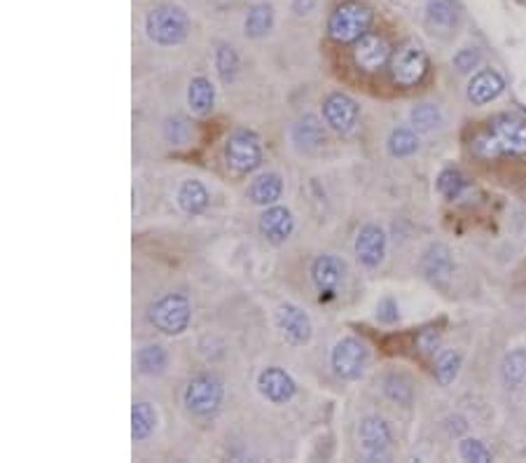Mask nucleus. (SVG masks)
Returning a JSON list of instances; mask_svg holds the SVG:
<instances>
[{"instance_id": "obj_1", "label": "nucleus", "mask_w": 526, "mask_h": 463, "mask_svg": "<svg viewBox=\"0 0 526 463\" xmlns=\"http://www.w3.org/2000/svg\"><path fill=\"white\" fill-rule=\"evenodd\" d=\"M470 152L477 159L491 162L503 157L526 155V122L514 115H496L489 119L482 132H477L470 141Z\"/></svg>"}, {"instance_id": "obj_38", "label": "nucleus", "mask_w": 526, "mask_h": 463, "mask_svg": "<svg viewBox=\"0 0 526 463\" xmlns=\"http://www.w3.org/2000/svg\"><path fill=\"white\" fill-rule=\"evenodd\" d=\"M438 345H440V335L435 330H424L419 335V339H417V349H419L421 353H435V351H438Z\"/></svg>"}, {"instance_id": "obj_16", "label": "nucleus", "mask_w": 526, "mask_h": 463, "mask_svg": "<svg viewBox=\"0 0 526 463\" xmlns=\"http://www.w3.org/2000/svg\"><path fill=\"white\" fill-rule=\"evenodd\" d=\"M257 230H260V234H263L270 244H286L295 232L293 211H290L288 207H283V204L267 207L260 213V218H257Z\"/></svg>"}, {"instance_id": "obj_29", "label": "nucleus", "mask_w": 526, "mask_h": 463, "mask_svg": "<svg viewBox=\"0 0 526 463\" xmlns=\"http://www.w3.org/2000/svg\"><path fill=\"white\" fill-rule=\"evenodd\" d=\"M136 368L145 377H159L169 368V353L162 345H145L136 351Z\"/></svg>"}, {"instance_id": "obj_12", "label": "nucleus", "mask_w": 526, "mask_h": 463, "mask_svg": "<svg viewBox=\"0 0 526 463\" xmlns=\"http://www.w3.org/2000/svg\"><path fill=\"white\" fill-rule=\"evenodd\" d=\"M358 443H360V450L365 451V457L370 461L386 459L391 443H393V431H391L389 421L376 417V414L365 417L358 426Z\"/></svg>"}, {"instance_id": "obj_33", "label": "nucleus", "mask_w": 526, "mask_h": 463, "mask_svg": "<svg viewBox=\"0 0 526 463\" xmlns=\"http://www.w3.org/2000/svg\"><path fill=\"white\" fill-rule=\"evenodd\" d=\"M164 141L174 148L188 145L192 141V126L188 125V119L182 118H166L162 125Z\"/></svg>"}, {"instance_id": "obj_23", "label": "nucleus", "mask_w": 526, "mask_h": 463, "mask_svg": "<svg viewBox=\"0 0 526 463\" xmlns=\"http://www.w3.org/2000/svg\"><path fill=\"white\" fill-rule=\"evenodd\" d=\"M188 108L197 118H206L215 108V85L206 76H197L188 85Z\"/></svg>"}, {"instance_id": "obj_32", "label": "nucleus", "mask_w": 526, "mask_h": 463, "mask_svg": "<svg viewBox=\"0 0 526 463\" xmlns=\"http://www.w3.org/2000/svg\"><path fill=\"white\" fill-rule=\"evenodd\" d=\"M435 188H438L440 197H445L447 201L458 199L465 190V178L458 169H442L435 181Z\"/></svg>"}, {"instance_id": "obj_17", "label": "nucleus", "mask_w": 526, "mask_h": 463, "mask_svg": "<svg viewBox=\"0 0 526 463\" xmlns=\"http://www.w3.org/2000/svg\"><path fill=\"white\" fill-rule=\"evenodd\" d=\"M506 92V77L498 73L496 69H482L473 73V77L465 85V99L473 106H489L491 101H496L498 96Z\"/></svg>"}, {"instance_id": "obj_24", "label": "nucleus", "mask_w": 526, "mask_h": 463, "mask_svg": "<svg viewBox=\"0 0 526 463\" xmlns=\"http://www.w3.org/2000/svg\"><path fill=\"white\" fill-rule=\"evenodd\" d=\"M461 21V7L457 0H428L426 24L435 31H454Z\"/></svg>"}, {"instance_id": "obj_4", "label": "nucleus", "mask_w": 526, "mask_h": 463, "mask_svg": "<svg viewBox=\"0 0 526 463\" xmlns=\"http://www.w3.org/2000/svg\"><path fill=\"white\" fill-rule=\"evenodd\" d=\"M148 323L169 337H178L192 323V302L185 293H164L148 307Z\"/></svg>"}, {"instance_id": "obj_2", "label": "nucleus", "mask_w": 526, "mask_h": 463, "mask_svg": "<svg viewBox=\"0 0 526 463\" xmlns=\"http://www.w3.org/2000/svg\"><path fill=\"white\" fill-rule=\"evenodd\" d=\"M190 31H192V21L181 5L164 3L145 14V36L157 47H164V50L181 47L188 43Z\"/></svg>"}, {"instance_id": "obj_8", "label": "nucleus", "mask_w": 526, "mask_h": 463, "mask_svg": "<svg viewBox=\"0 0 526 463\" xmlns=\"http://www.w3.org/2000/svg\"><path fill=\"white\" fill-rule=\"evenodd\" d=\"M225 159L237 174H253L263 167L264 152L257 134L248 129H239L225 143Z\"/></svg>"}, {"instance_id": "obj_19", "label": "nucleus", "mask_w": 526, "mask_h": 463, "mask_svg": "<svg viewBox=\"0 0 526 463\" xmlns=\"http://www.w3.org/2000/svg\"><path fill=\"white\" fill-rule=\"evenodd\" d=\"M290 141L293 148L300 152H319L326 145V126L316 115H302L293 126H290Z\"/></svg>"}, {"instance_id": "obj_22", "label": "nucleus", "mask_w": 526, "mask_h": 463, "mask_svg": "<svg viewBox=\"0 0 526 463\" xmlns=\"http://www.w3.org/2000/svg\"><path fill=\"white\" fill-rule=\"evenodd\" d=\"M276 26V12L271 3H255L248 7L244 20V36L248 40L267 38Z\"/></svg>"}, {"instance_id": "obj_34", "label": "nucleus", "mask_w": 526, "mask_h": 463, "mask_svg": "<svg viewBox=\"0 0 526 463\" xmlns=\"http://www.w3.org/2000/svg\"><path fill=\"white\" fill-rule=\"evenodd\" d=\"M384 394L398 405H409L414 398V388L409 379H405L402 375H389L384 379Z\"/></svg>"}, {"instance_id": "obj_31", "label": "nucleus", "mask_w": 526, "mask_h": 463, "mask_svg": "<svg viewBox=\"0 0 526 463\" xmlns=\"http://www.w3.org/2000/svg\"><path fill=\"white\" fill-rule=\"evenodd\" d=\"M526 379V349H513L501 363V382L506 388H520Z\"/></svg>"}, {"instance_id": "obj_18", "label": "nucleus", "mask_w": 526, "mask_h": 463, "mask_svg": "<svg viewBox=\"0 0 526 463\" xmlns=\"http://www.w3.org/2000/svg\"><path fill=\"white\" fill-rule=\"evenodd\" d=\"M421 274L426 276L428 281L435 286H442L454 274V257H451L449 246L445 244H431L426 251L421 253L419 260Z\"/></svg>"}, {"instance_id": "obj_7", "label": "nucleus", "mask_w": 526, "mask_h": 463, "mask_svg": "<svg viewBox=\"0 0 526 463\" xmlns=\"http://www.w3.org/2000/svg\"><path fill=\"white\" fill-rule=\"evenodd\" d=\"M391 80L402 89H412L424 82L428 76L431 61H428L426 50L419 43L402 45L401 50L395 52L389 63Z\"/></svg>"}, {"instance_id": "obj_20", "label": "nucleus", "mask_w": 526, "mask_h": 463, "mask_svg": "<svg viewBox=\"0 0 526 463\" xmlns=\"http://www.w3.org/2000/svg\"><path fill=\"white\" fill-rule=\"evenodd\" d=\"M283 192H286V181H283L281 174L276 171H264V174L255 175L248 185V199L255 207H274L283 199Z\"/></svg>"}, {"instance_id": "obj_6", "label": "nucleus", "mask_w": 526, "mask_h": 463, "mask_svg": "<svg viewBox=\"0 0 526 463\" xmlns=\"http://www.w3.org/2000/svg\"><path fill=\"white\" fill-rule=\"evenodd\" d=\"M368 361H370V351L365 342L353 335L337 339L330 351V368L342 382H358L368 370Z\"/></svg>"}, {"instance_id": "obj_13", "label": "nucleus", "mask_w": 526, "mask_h": 463, "mask_svg": "<svg viewBox=\"0 0 526 463\" xmlns=\"http://www.w3.org/2000/svg\"><path fill=\"white\" fill-rule=\"evenodd\" d=\"M257 394L263 395L270 405H288L297 395V382L290 372H286L279 365H270L257 375Z\"/></svg>"}, {"instance_id": "obj_27", "label": "nucleus", "mask_w": 526, "mask_h": 463, "mask_svg": "<svg viewBox=\"0 0 526 463\" xmlns=\"http://www.w3.org/2000/svg\"><path fill=\"white\" fill-rule=\"evenodd\" d=\"M421 141L419 132L417 129H408V126H398L386 138V152H389L393 159H408L419 152Z\"/></svg>"}, {"instance_id": "obj_40", "label": "nucleus", "mask_w": 526, "mask_h": 463, "mask_svg": "<svg viewBox=\"0 0 526 463\" xmlns=\"http://www.w3.org/2000/svg\"><path fill=\"white\" fill-rule=\"evenodd\" d=\"M445 428L449 431V435H461V433L468 431V424H465L464 417H449V419L445 421Z\"/></svg>"}, {"instance_id": "obj_3", "label": "nucleus", "mask_w": 526, "mask_h": 463, "mask_svg": "<svg viewBox=\"0 0 526 463\" xmlns=\"http://www.w3.org/2000/svg\"><path fill=\"white\" fill-rule=\"evenodd\" d=\"M375 24V10L365 3H342L328 17V36L339 45H353L370 33Z\"/></svg>"}, {"instance_id": "obj_26", "label": "nucleus", "mask_w": 526, "mask_h": 463, "mask_svg": "<svg viewBox=\"0 0 526 463\" xmlns=\"http://www.w3.org/2000/svg\"><path fill=\"white\" fill-rule=\"evenodd\" d=\"M409 125L421 134L435 132V129L445 125V113H442V108L438 103L421 101V103H414L412 110H409Z\"/></svg>"}, {"instance_id": "obj_28", "label": "nucleus", "mask_w": 526, "mask_h": 463, "mask_svg": "<svg viewBox=\"0 0 526 463\" xmlns=\"http://www.w3.org/2000/svg\"><path fill=\"white\" fill-rule=\"evenodd\" d=\"M461 365H464V358H461V353L457 349L438 351V356L433 361V377H435V382L442 388L451 386L458 379Z\"/></svg>"}, {"instance_id": "obj_15", "label": "nucleus", "mask_w": 526, "mask_h": 463, "mask_svg": "<svg viewBox=\"0 0 526 463\" xmlns=\"http://www.w3.org/2000/svg\"><path fill=\"white\" fill-rule=\"evenodd\" d=\"M391 59H393L391 45L376 33H365L363 38L353 43V61L365 73H376V70L386 69Z\"/></svg>"}, {"instance_id": "obj_36", "label": "nucleus", "mask_w": 526, "mask_h": 463, "mask_svg": "<svg viewBox=\"0 0 526 463\" xmlns=\"http://www.w3.org/2000/svg\"><path fill=\"white\" fill-rule=\"evenodd\" d=\"M458 454L464 461L470 463H489L491 461V450L480 438H464L458 443Z\"/></svg>"}, {"instance_id": "obj_21", "label": "nucleus", "mask_w": 526, "mask_h": 463, "mask_svg": "<svg viewBox=\"0 0 526 463\" xmlns=\"http://www.w3.org/2000/svg\"><path fill=\"white\" fill-rule=\"evenodd\" d=\"M175 204L185 215L190 218H197L201 213H206V208L211 207V192L201 181L197 178H185V181L178 185L175 190Z\"/></svg>"}, {"instance_id": "obj_39", "label": "nucleus", "mask_w": 526, "mask_h": 463, "mask_svg": "<svg viewBox=\"0 0 526 463\" xmlns=\"http://www.w3.org/2000/svg\"><path fill=\"white\" fill-rule=\"evenodd\" d=\"M319 0H290V12L295 17H309L316 10Z\"/></svg>"}, {"instance_id": "obj_9", "label": "nucleus", "mask_w": 526, "mask_h": 463, "mask_svg": "<svg viewBox=\"0 0 526 463\" xmlns=\"http://www.w3.org/2000/svg\"><path fill=\"white\" fill-rule=\"evenodd\" d=\"M274 326L290 346H307L313 339L312 316L293 302H283L276 307Z\"/></svg>"}, {"instance_id": "obj_35", "label": "nucleus", "mask_w": 526, "mask_h": 463, "mask_svg": "<svg viewBox=\"0 0 526 463\" xmlns=\"http://www.w3.org/2000/svg\"><path fill=\"white\" fill-rule=\"evenodd\" d=\"M480 63H482V50L475 47V45L461 47V50L454 54V59H451V66H454L457 73H461V76H473V70L480 69Z\"/></svg>"}, {"instance_id": "obj_37", "label": "nucleus", "mask_w": 526, "mask_h": 463, "mask_svg": "<svg viewBox=\"0 0 526 463\" xmlns=\"http://www.w3.org/2000/svg\"><path fill=\"white\" fill-rule=\"evenodd\" d=\"M376 319L384 326H393L401 321V309H398V302L393 297H382L376 302Z\"/></svg>"}, {"instance_id": "obj_25", "label": "nucleus", "mask_w": 526, "mask_h": 463, "mask_svg": "<svg viewBox=\"0 0 526 463\" xmlns=\"http://www.w3.org/2000/svg\"><path fill=\"white\" fill-rule=\"evenodd\" d=\"M157 424H159V414H157V407L148 401L134 402L132 410V438L134 443H145V440L152 438V433L157 431Z\"/></svg>"}, {"instance_id": "obj_5", "label": "nucleus", "mask_w": 526, "mask_h": 463, "mask_svg": "<svg viewBox=\"0 0 526 463\" xmlns=\"http://www.w3.org/2000/svg\"><path fill=\"white\" fill-rule=\"evenodd\" d=\"M223 401H225V386L218 377L208 375V372L192 377L182 391V405L199 419H208V417L218 414Z\"/></svg>"}, {"instance_id": "obj_14", "label": "nucleus", "mask_w": 526, "mask_h": 463, "mask_svg": "<svg viewBox=\"0 0 526 463\" xmlns=\"http://www.w3.org/2000/svg\"><path fill=\"white\" fill-rule=\"evenodd\" d=\"M353 251H356L358 264H363L365 270H376L384 263L386 251H389V237H386L384 227L375 225V223L360 227L356 234Z\"/></svg>"}, {"instance_id": "obj_30", "label": "nucleus", "mask_w": 526, "mask_h": 463, "mask_svg": "<svg viewBox=\"0 0 526 463\" xmlns=\"http://www.w3.org/2000/svg\"><path fill=\"white\" fill-rule=\"evenodd\" d=\"M215 73H218L220 82L223 85H232L239 76V69H241V59H239V52L234 50L230 43H220L215 47L214 54Z\"/></svg>"}, {"instance_id": "obj_10", "label": "nucleus", "mask_w": 526, "mask_h": 463, "mask_svg": "<svg viewBox=\"0 0 526 463\" xmlns=\"http://www.w3.org/2000/svg\"><path fill=\"white\" fill-rule=\"evenodd\" d=\"M320 115L326 126H330L335 134H351L356 129L358 118H360V106L356 99H351L344 92H332L323 99Z\"/></svg>"}, {"instance_id": "obj_11", "label": "nucleus", "mask_w": 526, "mask_h": 463, "mask_svg": "<svg viewBox=\"0 0 526 463\" xmlns=\"http://www.w3.org/2000/svg\"><path fill=\"white\" fill-rule=\"evenodd\" d=\"M309 274H312L313 288L319 290L320 300H328V297H335L339 286L344 283L346 264L342 257L332 256V253H320L313 257Z\"/></svg>"}]
</instances>
